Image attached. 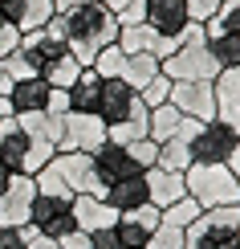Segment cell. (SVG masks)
Masks as SVG:
<instances>
[{
  "mask_svg": "<svg viewBox=\"0 0 240 249\" xmlns=\"http://www.w3.org/2000/svg\"><path fill=\"white\" fill-rule=\"evenodd\" d=\"M65 20H69L65 45H69V53H74L81 66H94V57L106 45H114V41H118V29H122L118 17H114V8H106L102 0H90V4L74 8Z\"/></svg>",
  "mask_w": 240,
  "mask_h": 249,
  "instance_id": "cell-1",
  "label": "cell"
},
{
  "mask_svg": "<svg viewBox=\"0 0 240 249\" xmlns=\"http://www.w3.org/2000/svg\"><path fill=\"white\" fill-rule=\"evenodd\" d=\"M57 155V147L49 139H41L37 131H29L16 115L0 119V163L8 172H20V176H37L49 160Z\"/></svg>",
  "mask_w": 240,
  "mask_h": 249,
  "instance_id": "cell-2",
  "label": "cell"
},
{
  "mask_svg": "<svg viewBox=\"0 0 240 249\" xmlns=\"http://www.w3.org/2000/svg\"><path fill=\"white\" fill-rule=\"evenodd\" d=\"M183 188L200 209H232L240 204V180L228 163H192L183 172Z\"/></svg>",
  "mask_w": 240,
  "mask_h": 249,
  "instance_id": "cell-3",
  "label": "cell"
},
{
  "mask_svg": "<svg viewBox=\"0 0 240 249\" xmlns=\"http://www.w3.org/2000/svg\"><path fill=\"white\" fill-rule=\"evenodd\" d=\"M159 70L171 82H216V74H220V61L212 57V49H208L204 41V25H192L183 33V45L175 49L171 57L159 61Z\"/></svg>",
  "mask_w": 240,
  "mask_h": 249,
  "instance_id": "cell-4",
  "label": "cell"
},
{
  "mask_svg": "<svg viewBox=\"0 0 240 249\" xmlns=\"http://www.w3.org/2000/svg\"><path fill=\"white\" fill-rule=\"evenodd\" d=\"M183 249H240V204L204 209L183 229Z\"/></svg>",
  "mask_w": 240,
  "mask_h": 249,
  "instance_id": "cell-5",
  "label": "cell"
},
{
  "mask_svg": "<svg viewBox=\"0 0 240 249\" xmlns=\"http://www.w3.org/2000/svg\"><path fill=\"white\" fill-rule=\"evenodd\" d=\"M204 41L220 70L240 66V0H224L212 17L204 20Z\"/></svg>",
  "mask_w": 240,
  "mask_h": 249,
  "instance_id": "cell-6",
  "label": "cell"
},
{
  "mask_svg": "<svg viewBox=\"0 0 240 249\" xmlns=\"http://www.w3.org/2000/svg\"><path fill=\"white\" fill-rule=\"evenodd\" d=\"M240 135L232 127H224L220 119H187V155H192V163H228V155H232Z\"/></svg>",
  "mask_w": 240,
  "mask_h": 249,
  "instance_id": "cell-7",
  "label": "cell"
},
{
  "mask_svg": "<svg viewBox=\"0 0 240 249\" xmlns=\"http://www.w3.org/2000/svg\"><path fill=\"white\" fill-rule=\"evenodd\" d=\"M98 119L114 127V123H147L151 110L143 107L139 90L127 86L122 78H102V98H98Z\"/></svg>",
  "mask_w": 240,
  "mask_h": 249,
  "instance_id": "cell-8",
  "label": "cell"
},
{
  "mask_svg": "<svg viewBox=\"0 0 240 249\" xmlns=\"http://www.w3.org/2000/svg\"><path fill=\"white\" fill-rule=\"evenodd\" d=\"M49 168L61 176L69 196H106V184L94 172V155H86V151H57L49 160Z\"/></svg>",
  "mask_w": 240,
  "mask_h": 249,
  "instance_id": "cell-9",
  "label": "cell"
},
{
  "mask_svg": "<svg viewBox=\"0 0 240 249\" xmlns=\"http://www.w3.org/2000/svg\"><path fill=\"white\" fill-rule=\"evenodd\" d=\"M29 229H37L41 237L61 241L69 229H78V225H74V200L37 192V196H33V209H29Z\"/></svg>",
  "mask_w": 240,
  "mask_h": 249,
  "instance_id": "cell-10",
  "label": "cell"
},
{
  "mask_svg": "<svg viewBox=\"0 0 240 249\" xmlns=\"http://www.w3.org/2000/svg\"><path fill=\"white\" fill-rule=\"evenodd\" d=\"M171 107L183 119H216V90L212 82H171Z\"/></svg>",
  "mask_w": 240,
  "mask_h": 249,
  "instance_id": "cell-11",
  "label": "cell"
},
{
  "mask_svg": "<svg viewBox=\"0 0 240 249\" xmlns=\"http://www.w3.org/2000/svg\"><path fill=\"white\" fill-rule=\"evenodd\" d=\"M102 143H106V123L98 115H74V110L65 115V135H61L57 151H86V155H94Z\"/></svg>",
  "mask_w": 240,
  "mask_h": 249,
  "instance_id": "cell-12",
  "label": "cell"
},
{
  "mask_svg": "<svg viewBox=\"0 0 240 249\" xmlns=\"http://www.w3.org/2000/svg\"><path fill=\"white\" fill-rule=\"evenodd\" d=\"M37 196V180L33 176H13L8 188L0 192V225H29V209Z\"/></svg>",
  "mask_w": 240,
  "mask_h": 249,
  "instance_id": "cell-13",
  "label": "cell"
},
{
  "mask_svg": "<svg viewBox=\"0 0 240 249\" xmlns=\"http://www.w3.org/2000/svg\"><path fill=\"white\" fill-rule=\"evenodd\" d=\"M118 237H122V249H143L151 245L155 229H159V209L155 204H143V209H127L118 213Z\"/></svg>",
  "mask_w": 240,
  "mask_h": 249,
  "instance_id": "cell-14",
  "label": "cell"
},
{
  "mask_svg": "<svg viewBox=\"0 0 240 249\" xmlns=\"http://www.w3.org/2000/svg\"><path fill=\"white\" fill-rule=\"evenodd\" d=\"M143 20L163 37H183L192 29V8H187V0H147Z\"/></svg>",
  "mask_w": 240,
  "mask_h": 249,
  "instance_id": "cell-15",
  "label": "cell"
},
{
  "mask_svg": "<svg viewBox=\"0 0 240 249\" xmlns=\"http://www.w3.org/2000/svg\"><path fill=\"white\" fill-rule=\"evenodd\" d=\"M94 172H98V180L106 184H118L127 180V176H143V168L134 163L130 147H122V143H102L98 151H94Z\"/></svg>",
  "mask_w": 240,
  "mask_h": 249,
  "instance_id": "cell-16",
  "label": "cell"
},
{
  "mask_svg": "<svg viewBox=\"0 0 240 249\" xmlns=\"http://www.w3.org/2000/svg\"><path fill=\"white\" fill-rule=\"evenodd\" d=\"M212 90H216V119L240 135V66L220 70Z\"/></svg>",
  "mask_w": 240,
  "mask_h": 249,
  "instance_id": "cell-17",
  "label": "cell"
},
{
  "mask_svg": "<svg viewBox=\"0 0 240 249\" xmlns=\"http://www.w3.org/2000/svg\"><path fill=\"white\" fill-rule=\"evenodd\" d=\"M49 82L41 78V74H33V78H20V82H13L8 86V110L20 119V115H37V110H45L49 107Z\"/></svg>",
  "mask_w": 240,
  "mask_h": 249,
  "instance_id": "cell-18",
  "label": "cell"
},
{
  "mask_svg": "<svg viewBox=\"0 0 240 249\" xmlns=\"http://www.w3.org/2000/svg\"><path fill=\"white\" fill-rule=\"evenodd\" d=\"M147 176V196H151V204L155 209H171L175 200H183L187 188H183V172H167V168H147L143 172Z\"/></svg>",
  "mask_w": 240,
  "mask_h": 249,
  "instance_id": "cell-19",
  "label": "cell"
},
{
  "mask_svg": "<svg viewBox=\"0 0 240 249\" xmlns=\"http://www.w3.org/2000/svg\"><path fill=\"white\" fill-rule=\"evenodd\" d=\"M102 200H106L114 213H127V209H143V204H151V196H147V176H127V180L110 184Z\"/></svg>",
  "mask_w": 240,
  "mask_h": 249,
  "instance_id": "cell-20",
  "label": "cell"
},
{
  "mask_svg": "<svg viewBox=\"0 0 240 249\" xmlns=\"http://www.w3.org/2000/svg\"><path fill=\"white\" fill-rule=\"evenodd\" d=\"M74 225L94 233V229H102V225H118V213H114L102 196H74Z\"/></svg>",
  "mask_w": 240,
  "mask_h": 249,
  "instance_id": "cell-21",
  "label": "cell"
},
{
  "mask_svg": "<svg viewBox=\"0 0 240 249\" xmlns=\"http://www.w3.org/2000/svg\"><path fill=\"white\" fill-rule=\"evenodd\" d=\"M98 98H102V74L86 66L81 78L69 86V110L74 115H98Z\"/></svg>",
  "mask_w": 240,
  "mask_h": 249,
  "instance_id": "cell-22",
  "label": "cell"
},
{
  "mask_svg": "<svg viewBox=\"0 0 240 249\" xmlns=\"http://www.w3.org/2000/svg\"><path fill=\"white\" fill-rule=\"evenodd\" d=\"M163 70H159V57L155 53H127L122 57V70H118V78L127 82V86H134V90H143L151 78H159Z\"/></svg>",
  "mask_w": 240,
  "mask_h": 249,
  "instance_id": "cell-23",
  "label": "cell"
},
{
  "mask_svg": "<svg viewBox=\"0 0 240 249\" xmlns=\"http://www.w3.org/2000/svg\"><path fill=\"white\" fill-rule=\"evenodd\" d=\"M179 123H183V115L171 107V102H163V107H151V119H147V139L167 143L175 131H179Z\"/></svg>",
  "mask_w": 240,
  "mask_h": 249,
  "instance_id": "cell-24",
  "label": "cell"
},
{
  "mask_svg": "<svg viewBox=\"0 0 240 249\" xmlns=\"http://www.w3.org/2000/svg\"><path fill=\"white\" fill-rule=\"evenodd\" d=\"M81 70H86V66H81L74 53H61V57H57L53 66H49L45 74H41V78H45L53 90H69V86H74V82L81 78Z\"/></svg>",
  "mask_w": 240,
  "mask_h": 249,
  "instance_id": "cell-25",
  "label": "cell"
},
{
  "mask_svg": "<svg viewBox=\"0 0 240 249\" xmlns=\"http://www.w3.org/2000/svg\"><path fill=\"white\" fill-rule=\"evenodd\" d=\"M200 213H204L200 204H195L192 196H183V200H175L171 209H163V213H159V221H163V225H171V229H187V225H192Z\"/></svg>",
  "mask_w": 240,
  "mask_h": 249,
  "instance_id": "cell-26",
  "label": "cell"
},
{
  "mask_svg": "<svg viewBox=\"0 0 240 249\" xmlns=\"http://www.w3.org/2000/svg\"><path fill=\"white\" fill-rule=\"evenodd\" d=\"M139 98H143V107H163V102H171V78L167 74H159V78H151L147 86L139 90Z\"/></svg>",
  "mask_w": 240,
  "mask_h": 249,
  "instance_id": "cell-27",
  "label": "cell"
},
{
  "mask_svg": "<svg viewBox=\"0 0 240 249\" xmlns=\"http://www.w3.org/2000/svg\"><path fill=\"white\" fill-rule=\"evenodd\" d=\"M122 57H127V53H122L118 45H106L98 57H94V66H90V70H98L102 78H118V70H122Z\"/></svg>",
  "mask_w": 240,
  "mask_h": 249,
  "instance_id": "cell-28",
  "label": "cell"
},
{
  "mask_svg": "<svg viewBox=\"0 0 240 249\" xmlns=\"http://www.w3.org/2000/svg\"><path fill=\"white\" fill-rule=\"evenodd\" d=\"M0 66H4L8 82H20V78H33V74H37V70L29 66V57L20 53V49H13V53H4V57H0Z\"/></svg>",
  "mask_w": 240,
  "mask_h": 249,
  "instance_id": "cell-29",
  "label": "cell"
},
{
  "mask_svg": "<svg viewBox=\"0 0 240 249\" xmlns=\"http://www.w3.org/2000/svg\"><path fill=\"white\" fill-rule=\"evenodd\" d=\"M0 249H29V225H0Z\"/></svg>",
  "mask_w": 240,
  "mask_h": 249,
  "instance_id": "cell-30",
  "label": "cell"
},
{
  "mask_svg": "<svg viewBox=\"0 0 240 249\" xmlns=\"http://www.w3.org/2000/svg\"><path fill=\"white\" fill-rule=\"evenodd\" d=\"M151 249H183V229H171V225L159 221V229L151 237Z\"/></svg>",
  "mask_w": 240,
  "mask_h": 249,
  "instance_id": "cell-31",
  "label": "cell"
},
{
  "mask_svg": "<svg viewBox=\"0 0 240 249\" xmlns=\"http://www.w3.org/2000/svg\"><path fill=\"white\" fill-rule=\"evenodd\" d=\"M130 155H134V163L147 172V168H155V160H159V143L155 139H139V143H130Z\"/></svg>",
  "mask_w": 240,
  "mask_h": 249,
  "instance_id": "cell-32",
  "label": "cell"
},
{
  "mask_svg": "<svg viewBox=\"0 0 240 249\" xmlns=\"http://www.w3.org/2000/svg\"><path fill=\"white\" fill-rule=\"evenodd\" d=\"M90 249H122V237L114 225H102V229L90 233Z\"/></svg>",
  "mask_w": 240,
  "mask_h": 249,
  "instance_id": "cell-33",
  "label": "cell"
},
{
  "mask_svg": "<svg viewBox=\"0 0 240 249\" xmlns=\"http://www.w3.org/2000/svg\"><path fill=\"white\" fill-rule=\"evenodd\" d=\"M16 45H20V29H16L4 13H0V57H4V53H13Z\"/></svg>",
  "mask_w": 240,
  "mask_h": 249,
  "instance_id": "cell-34",
  "label": "cell"
},
{
  "mask_svg": "<svg viewBox=\"0 0 240 249\" xmlns=\"http://www.w3.org/2000/svg\"><path fill=\"white\" fill-rule=\"evenodd\" d=\"M220 4H224V0H187V8H192V25H204Z\"/></svg>",
  "mask_w": 240,
  "mask_h": 249,
  "instance_id": "cell-35",
  "label": "cell"
},
{
  "mask_svg": "<svg viewBox=\"0 0 240 249\" xmlns=\"http://www.w3.org/2000/svg\"><path fill=\"white\" fill-rule=\"evenodd\" d=\"M143 17H147V0H130V4L118 13V25H139Z\"/></svg>",
  "mask_w": 240,
  "mask_h": 249,
  "instance_id": "cell-36",
  "label": "cell"
},
{
  "mask_svg": "<svg viewBox=\"0 0 240 249\" xmlns=\"http://www.w3.org/2000/svg\"><path fill=\"white\" fill-rule=\"evenodd\" d=\"M49 115H57V119H65L69 115V90H49Z\"/></svg>",
  "mask_w": 240,
  "mask_h": 249,
  "instance_id": "cell-37",
  "label": "cell"
},
{
  "mask_svg": "<svg viewBox=\"0 0 240 249\" xmlns=\"http://www.w3.org/2000/svg\"><path fill=\"white\" fill-rule=\"evenodd\" d=\"M57 245H61V249H90V233H86V229H69Z\"/></svg>",
  "mask_w": 240,
  "mask_h": 249,
  "instance_id": "cell-38",
  "label": "cell"
},
{
  "mask_svg": "<svg viewBox=\"0 0 240 249\" xmlns=\"http://www.w3.org/2000/svg\"><path fill=\"white\" fill-rule=\"evenodd\" d=\"M29 249H61L53 237H41L37 229H29Z\"/></svg>",
  "mask_w": 240,
  "mask_h": 249,
  "instance_id": "cell-39",
  "label": "cell"
},
{
  "mask_svg": "<svg viewBox=\"0 0 240 249\" xmlns=\"http://www.w3.org/2000/svg\"><path fill=\"white\" fill-rule=\"evenodd\" d=\"M81 4H90V0H53V13L69 17V13H74V8H81Z\"/></svg>",
  "mask_w": 240,
  "mask_h": 249,
  "instance_id": "cell-40",
  "label": "cell"
},
{
  "mask_svg": "<svg viewBox=\"0 0 240 249\" xmlns=\"http://www.w3.org/2000/svg\"><path fill=\"white\" fill-rule=\"evenodd\" d=\"M228 172L240 180V139H236V147H232V155H228Z\"/></svg>",
  "mask_w": 240,
  "mask_h": 249,
  "instance_id": "cell-41",
  "label": "cell"
},
{
  "mask_svg": "<svg viewBox=\"0 0 240 249\" xmlns=\"http://www.w3.org/2000/svg\"><path fill=\"white\" fill-rule=\"evenodd\" d=\"M102 4H106V8H114V17H118V13H122V8H127V4H130V0H102Z\"/></svg>",
  "mask_w": 240,
  "mask_h": 249,
  "instance_id": "cell-42",
  "label": "cell"
},
{
  "mask_svg": "<svg viewBox=\"0 0 240 249\" xmlns=\"http://www.w3.org/2000/svg\"><path fill=\"white\" fill-rule=\"evenodd\" d=\"M8 180H13V172H8V168H4V163H0V192H4V188H8Z\"/></svg>",
  "mask_w": 240,
  "mask_h": 249,
  "instance_id": "cell-43",
  "label": "cell"
},
{
  "mask_svg": "<svg viewBox=\"0 0 240 249\" xmlns=\"http://www.w3.org/2000/svg\"><path fill=\"white\" fill-rule=\"evenodd\" d=\"M8 86H13V82H8V74H4V66H0V94H8Z\"/></svg>",
  "mask_w": 240,
  "mask_h": 249,
  "instance_id": "cell-44",
  "label": "cell"
},
{
  "mask_svg": "<svg viewBox=\"0 0 240 249\" xmlns=\"http://www.w3.org/2000/svg\"><path fill=\"white\" fill-rule=\"evenodd\" d=\"M8 115H13V110H8V98L0 94V119H8Z\"/></svg>",
  "mask_w": 240,
  "mask_h": 249,
  "instance_id": "cell-45",
  "label": "cell"
},
{
  "mask_svg": "<svg viewBox=\"0 0 240 249\" xmlns=\"http://www.w3.org/2000/svg\"><path fill=\"white\" fill-rule=\"evenodd\" d=\"M143 249H151V245H143Z\"/></svg>",
  "mask_w": 240,
  "mask_h": 249,
  "instance_id": "cell-46",
  "label": "cell"
}]
</instances>
